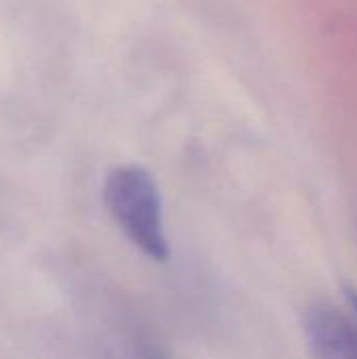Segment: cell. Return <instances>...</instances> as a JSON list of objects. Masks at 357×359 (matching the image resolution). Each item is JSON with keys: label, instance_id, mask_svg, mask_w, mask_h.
<instances>
[{"label": "cell", "instance_id": "6da1fadb", "mask_svg": "<svg viewBox=\"0 0 357 359\" xmlns=\"http://www.w3.org/2000/svg\"><path fill=\"white\" fill-rule=\"evenodd\" d=\"M103 198L109 215L126 238L151 261H168L170 246L164 229L162 196L149 170L124 164L109 170Z\"/></svg>", "mask_w": 357, "mask_h": 359}, {"label": "cell", "instance_id": "7a4b0ae2", "mask_svg": "<svg viewBox=\"0 0 357 359\" xmlns=\"http://www.w3.org/2000/svg\"><path fill=\"white\" fill-rule=\"evenodd\" d=\"M311 359H357V326L349 313L332 303H314L303 318Z\"/></svg>", "mask_w": 357, "mask_h": 359}]
</instances>
